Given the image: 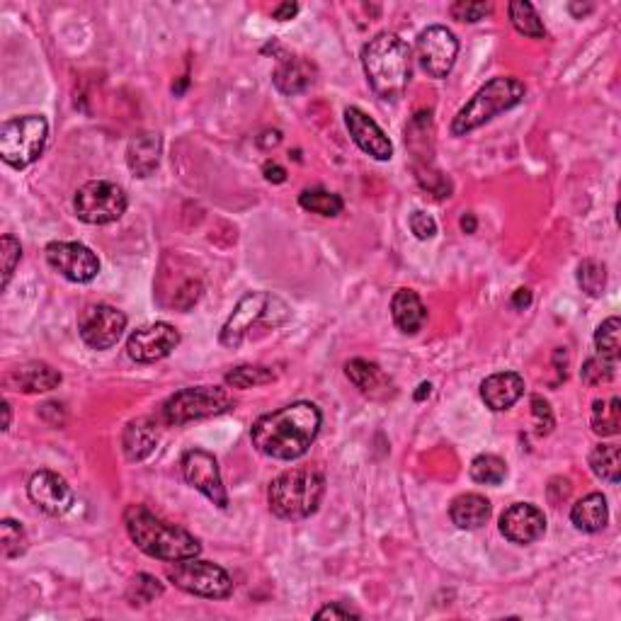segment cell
Instances as JSON below:
<instances>
[{
  "label": "cell",
  "instance_id": "obj_44",
  "mask_svg": "<svg viewBox=\"0 0 621 621\" xmlns=\"http://www.w3.org/2000/svg\"><path fill=\"white\" fill-rule=\"evenodd\" d=\"M262 173H265V180L267 182H275V185H279V182L287 180V170H284L282 165H277L275 161H267L265 168H262Z\"/></svg>",
  "mask_w": 621,
  "mask_h": 621
},
{
  "label": "cell",
  "instance_id": "obj_20",
  "mask_svg": "<svg viewBox=\"0 0 621 621\" xmlns=\"http://www.w3.org/2000/svg\"><path fill=\"white\" fill-rule=\"evenodd\" d=\"M5 384L22 393H47L61 384V374L44 362H27L5 376Z\"/></svg>",
  "mask_w": 621,
  "mask_h": 621
},
{
  "label": "cell",
  "instance_id": "obj_3",
  "mask_svg": "<svg viewBox=\"0 0 621 621\" xmlns=\"http://www.w3.org/2000/svg\"><path fill=\"white\" fill-rule=\"evenodd\" d=\"M124 524L136 549L158 561H185V558H197L202 551L197 537H192L187 529L163 522L146 505H129L124 512Z\"/></svg>",
  "mask_w": 621,
  "mask_h": 621
},
{
  "label": "cell",
  "instance_id": "obj_49",
  "mask_svg": "<svg viewBox=\"0 0 621 621\" xmlns=\"http://www.w3.org/2000/svg\"><path fill=\"white\" fill-rule=\"evenodd\" d=\"M10 420H13V413H10V403L3 401V430H10Z\"/></svg>",
  "mask_w": 621,
  "mask_h": 621
},
{
  "label": "cell",
  "instance_id": "obj_32",
  "mask_svg": "<svg viewBox=\"0 0 621 621\" xmlns=\"http://www.w3.org/2000/svg\"><path fill=\"white\" fill-rule=\"evenodd\" d=\"M299 204H301V209H306V212L326 216V219H333V216L343 214V209H345L340 195H335V192H328V190H304L299 195Z\"/></svg>",
  "mask_w": 621,
  "mask_h": 621
},
{
  "label": "cell",
  "instance_id": "obj_21",
  "mask_svg": "<svg viewBox=\"0 0 621 621\" xmlns=\"http://www.w3.org/2000/svg\"><path fill=\"white\" fill-rule=\"evenodd\" d=\"M161 151H163V139L161 134H153V131H144V134H136L127 146V165L136 178H151L156 173L158 163H161Z\"/></svg>",
  "mask_w": 621,
  "mask_h": 621
},
{
  "label": "cell",
  "instance_id": "obj_17",
  "mask_svg": "<svg viewBox=\"0 0 621 621\" xmlns=\"http://www.w3.org/2000/svg\"><path fill=\"white\" fill-rule=\"evenodd\" d=\"M546 517L537 505L532 503H515L500 515V534L512 544H534L544 537Z\"/></svg>",
  "mask_w": 621,
  "mask_h": 621
},
{
  "label": "cell",
  "instance_id": "obj_28",
  "mask_svg": "<svg viewBox=\"0 0 621 621\" xmlns=\"http://www.w3.org/2000/svg\"><path fill=\"white\" fill-rule=\"evenodd\" d=\"M590 469L597 478L617 486L621 481V454L617 444H597L590 452Z\"/></svg>",
  "mask_w": 621,
  "mask_h": 621
},
{
  "label": "cell",
  "instance_id": "obj_7",
  "mask_svg": "<svg viewBox=\"0 0 621 621\" xmlns=\"http://www.w3.org/2000/svg\"><path fill=\"white\" fill-rule=\"evenodd\" d=\"M49 122L39 115L13 117L0 127V158L15 170L30 168L47 148Z\"/></svg>",
  "mask_w": 621,
  "mask_h": 621
},
{
  "label": "cell",
  "instance_id": "obj_22",
  "mask_svg": "<svg viewBox=\"0 0 621 621\" xmlns=\"http://www.w3.org/2000/svg\"><path fill=\"white\" fill-rule=\"evenodd\" d=\"M158 425L151 418L129 420L122 432V452L129 461H144L158 447Z\"/></svg>",
  "mask_w": 621,
  "mask_h": 621
},
{
  "label": "cell",
  "instance_id": "obj_4",
  "mask_svg": "<svg viewBox=\"0 0 621 621\" xmlns=\"http://www.w3.org/2000/svg\"><path fill=\"white\" fill-rule=\"evenodd\" d=\"M326 495V478L313 469H289L267 488V503L279 520H306L318 510Z\"/></svg>",
  "mask_w": 621,
  "mask_h": 621
},
{
  "label": "cell",
  "instance_id": "obj_15",
  "mask_svg": "<svg viewBox=\"0 0 621 621\" xmlns=\"http://www.w3.org/2000/svg\"><path fill=\"white\" fill-rule=\"evenodd\" d=\"M178 345H180L178 328L161 321L134 330L127 340V355L129 360L139 364H153L173 355V350Z\"/></svg>",
  "mask_w": 621,
  "mask_h": 621
},
{
  "label": "cell",
  "instance_id": "obj_10",
  "mask_svg": "<svg viewBox=\"0 0 621 621\" xmlns=\"http://www.w3.org/2000/svg\"><path fill=\"white\" fill-rule=\"evenodd\" d=\"M127 192L110 180L85 182L73 199L76 216L90 226L115 224L127 212Z\"/></svg>",
  "mask_w": 621,
  "mask_h": 621
},
{
  "label": "cell",
  "instance_id": "obj_39",
  "mask_svg": "<svg viewBox=\"0 0 621 621\" xmlns=\"http://www.w3.org/2000/svg\"><path fill=\"white\" fill-rule=\"evenodd\" d=\"M0 260H3V289H8L15 267L22 260V246L17 238L3 236V241H0Z\"/></svg>",
  "mask_w": 621,
  "mask_h": 621
},
{
  "label": "cell",
  "instance_id": "obj_40",
  "mask_svg": "<svg viewBox=\"0 0 621 621\" xmlns=\"http://www.w3.org/2000/svg\"><path fill=\"white\" fill-rule=\"evenodd\" d=\"M493 5L491 3H471V0H459V3H454L452 8H449V13H452V17L457 22H481L486 20L488 15H491Z\"/></svg>",
  "mask_w": 621,
  "mask_h": 621
},
{
  "label": "cell",
  "instance_id": "obj_41",
  "mask_svg": "<svg viewBox=\"0 0 621 621\" xmlns=\"http://www.w3.org/2000/svg\"><path fill=\"white\" fill-rule=\"evenodd\" d=\"M410 231L415 233V238H418V241H430V238H435L437 224L430 214L413 212L410 214Z\"/></svg>",
  "mask_w": 621,
  "mask_h": 621
},
{
  "label": "cell",
  "instance_id": "obj_38",
  "mask_svg": "<svg viewBox=\"0 0 621 621\" xmlns=\"http://www.w3.org/2000/svg\"><path fill=\"white\" fill-rule=\"evenodd\" d=\"M614 374H617V362L607 360V357H590L588 362L583 364V372H580V376H583V381L588 386H600V384H609V381L614 379Z\"/></svg>",
  "mask_w": 621,
  "mask_h": 621
},
{
  "label": "cell",
  "instance_id": "obj_6",
  "mask_svg": "<svg viewBox=\"0 0 621 621\" xmlns=\"http://www.w3.org/2000/svg\"><path fill=\"white\" fill-rule=\"evenodd\" d=\"M289 318V306L282 299L272 296L270 292H248L236 304V309L229 316V321L221 328V345L224 347H238L243 340L253 333V328L265 326H282Z\"/></svg>",
  "mask_w": 621,
  "mask_h": 621
},
{
  "label": "cell",
  "instance_id": "obj_45",
  "mask_svg": "<svg viewBox=\"0 0 621 621\" xmlns=\"http://www.w3.org/2000/svg\"><path fill=\"white\" fill-rule=\"evenodd\" d=\"M296 13H299V5L282 3V5H277L275 10H272V17H275V20H279V22H287V20H292Z\"/></svg>",
  "mask_w": 621,
  "mask_h": 621
},
{
  "label": "cell",
  "instance_id": "obj_27",
  "mask_svg": "<svg viewBox=\"0 0 621 621\" xmlns=\"http://www.w3.org/2000/svg\"><path fill=\"white\" fill-rule=\"evenodd\" d=\"M272 83L282 95H299L313 83V66L304 59H284L277 66Z\"/></svg>",
  "mask_w": 621,
  "mask_h": 621
},
{
  "label": "cell",
  "instance_id": "obj_42",
  "mask_svg": "<svg viewBox=\"0 0 621 621\" xmlns=\"http://www.w3.org/2000/svg\"><path fill=\"white\" fill-rule=\"evenodd\" d=\"M532 413H534V420H537L539 435L551 432V427H554V413H551V406L541 396L532 398Z\"/></svg>",
  "mask_w": 621,
  "mask_h": 621
},
{
  "label": "cell",
  "instance_id": "obj_34",
  "mask_svg": "<svg viewBox=\"0 0 621 621\" xmlns=\"http://www.w3.org/2000/svg\"><path fill=\"white\" fill-rule=\"evenodd\" d=\"M619 333H621V321H619V318L617 316L607 318V321L595 330L597 355L607 357V360H612V362H619V355H621Z\"/></svg>",
  "mask_w": 621,
  "mask_h": 621
},
{
  "label": "cell",
  "instance_id": "obj_11",
  "mask_svg": "<svg viewBox=\"0 0 621 621\" xmlns=\"http://www.w3.org/2000/svg\"><path fill=\"white\" fill-rule=\"evenodd\" d=\"M459 39L454 37L452 30L442 25H432L418 34L415 42V59L430 78H447L457 64Z\"/></svg>",
  "mask_w": 621,
  "mask_h": 621
},
{
  "label": "cell",
  "instance_id": "obj_14",
  "mask_svg": "<svg viewBox=\"0 0 621 621\" xmlns=\"http://www.w3.org/2000/svg\"><path fill=\"white\" fill-rule=\"evenodd\" d=\"M47 262L51 270L59 272L68 282L88 284L100 275V260L83 243L54 241L47 246Z\"/></svg>",
  "mask_w": 621,
  "mask_h": 621
},
{
  "label": "cell",
  "instance_id": "obj_36",
  "mask_svg": "<svg viewBox=\"0 0 621 621\" xmlns=\"http://www.w3.org/2000/svg\"><path fill=\"white\" fill-rule=\"evenodd\" d=\"M163 595V585L158 583L153 575L148 573H139L134 580H131L129 585V592H127V600L131 602V605H151V602H156L158 597Z\"/></svg>",
  "mask_w": 621,
  "mask_h": 621
},
{
  "label": "cell",
  "instance_id": "obj_1",
  "mask_svg": "<svg viewBox=\"0 0 621 621\" xmlns=\"http://www.w3.org/2000/svg\"><path fill=\"white\" fill-rule=\"evenodd\" d=\"M321 408L311 401H296L275 413L262 415L250 427L253 447L277 461L301 459L321 432Z\"/></svg>",
  "mask_w": 621,
  "mask_h": 621
},
{
  "label": "cell",
  "instance_id": "obj_35",
  "mask_svg": "<svg viewBox=\"0 0 621 621\" xmlns=\"http://www.w3.org/2000/svg\"><path fill=\"white\" fill-rule=\"evenodd\" d=\"M578 284L585 294L597 299L607 287V267L597 260H583L578 265Z\"/></svg>",
  "mask_w": 621,
  "mask_h": 621
},
{
  "label": "cell",
  "instance_id": "obj_9",
  "mask_svg": "<svg viewBox=\"0 0 621 621\" xmlns=\"http://www.w3.org/2000/svg\"><path fill=\"white\" fill-rule=\"evenodd\" d=\"M170 583L175 588L190 592L195 597H207V600H226L233 595L231 575L212 561H197V558H185L175 561L165 568Z\"/></svg>",
  "mask_w": 621,
  "mask_h": 621
},
{
  "label": "cell",
  "instance_id": "obj_16",
  "mask_svg": "<svg viewBox=\"0 0 621 621\" xmlns=\"http://www.w3.org/2000/svg\"><path fill=\"white\" fill-rule=\"evenodd\" d=\"M27 495H30V500L39 507V510L47 512L51 517L66 515V512L73 507V500H76L66 478L49 469L37 471V474L30 478V483H27Z\"/></svg>",
  "mask_w": 621,
  "mask_h": 621
},
{
  "label": "cell",
  "instance_id": "obj_24",
  "mask_svg": "<svg viewBox=\"0 0 621 621\" xmlns=\"http://www.w3.org/2000/svg\"><path fill=\"white\" fill-rule=\"evenodd\" d=\"M391 316L396 328L406 335H415L423 330L427 321V309L413 289H398L391 299Z\"/></svg>",
  "mask_w": 621,
  "mask_h": 621
},
{
  "label": "cell",
  "instance_id": "obj_50",
  "mask_svg": "<svg viewBox=\"0 0 621 621\" xmlns=\"http://www.w3.org/2000/svg\"><path fill=\"white\" fill-rule=\"evenodd\" d=\"M590 10H592V5H585V8H580V5H571L573 15H588Z\"/></svg>",
  "mask_w": 621,
  "mask_h": 621
},
{
  "label": "cell",
  "instance_id": "obj_23",
  "mask_svg": "<svg viewBox=\"0 0 621 621\" xmlns=\"http://www.w3.org/2000/svg\"><path fill=\"white\" fill-rule=\"evenodd\" d=\"M345 374L369 398H389L393 393V381L374 362L350 360L345 364Z\"/></svg>",
  "mask_w": 621,
  "mask_h": 621
},
{
  "label": "cell",
  "instance_id": "obj_25",
  "mask_svg": "<svg viewBox=\"0 0 621 621\" xmlns=\"http://www.w3.org/2000/svg\"><path fill=\"white\" fill-rule=\"evenodd\" d=\"M493 507L491 500L478 493H464L452 500L449 505V517L459 529H481L483 524L491 520Z\"/></svg>",
  "mask_w": 621,
  "mask_h": 621
},
{
  "label": "cell",
  "instance_id": "obj_46",
  "mask_svg": "<svg viewBox=\"0 0 621 621\" xmlns=\"http://www.w3.org/2000/svg\"><path fill=\"white\" fill-rule=\"evenodd\" d=\"M529 304H532V292L529 289H517L515 296H512V306L515 309H527Z\"/></svg>",
  "mask_w": 621,
  "mask_h": 621
},
{
  "label": "cell",
  "instance_id": "obj_43",
  "mask_svg": "<svg viewBox=\"0 0 621 621\" xmlns=\"http://www.w3.org/2000/svg\"><path fill=\"white\" fill-rule=\"evenodd\" d=\"M362 614L357 609L343 605V602H333V605L318 609L316 619H360Z\"/></svg>",
  "mask_w": 621,
  "mask_h": 621
},
{
  "label": "cell",
  "instance_id": "obj_5",
  "mask_svg": "<svg viewBox=\"0 0 621 621\" xmlns=\"http://www.w3.org/2000/svg\"><path fill=\"white\" fill-rule=\"evenodd\" d=\"M524 88L522 81L512 76H498L493 81H488L481 90L466 102L464 107L457 112V117L452 119V134L454 136H466L471 131L483 127V124L491 122L493 117L503 115V112L512 110L524 100Z\"/></svg>",
  "mask_w": 621,
  "mask_h": 621
},
{
  "label": "cell",
  "instance_id": "obj_13",
  "mask_svg": "<svg viewBox=\"0 0 621 621\" xmlns=\"http://www.w3.org/2000/svg\"><path fill=\"white\" fill-rule=\"evenodd\" d=\"M124 330H127V316L110 304L88 306L78 318V333L83 343L93 350L115 347L122 340Z\"/></svg>",
  "mask_w": 621,
  "mask_h": 621
},
{
  "label": "cell",
  "instance_id": "obj_8",
  "mask_svg": "<svg viewBox=\"0 0 621 621\" xmlns=\"http://www.w3.org/2000/svg\"><path fill=\"white\" fill-rule=\"evenodd\" d=\"M236 406L231 391L224 386H190L182 389L163 403V420L168 425H187L197 420L216 418Z\"/></svg>",
  "mask_w": 621,
  "mask_h": 621
},
{
  "label": "cell",
  "instance_id": "obj_48",
  "mask_svg": "<svg viewBox=\"0 0 621 621\" xmlns=\"http://www.w3.org/2000/svg\"><path fill=\"white\" fill-rule=\"evenodd\" d=\"M430 393H432V384H427L425 381V384H420L418 391H415V401H423V398L430 396Z\"/></svg>",
  "mask_w": 621,
  "mask_h": 621
},
{
  "label": "cell",
  "instance_id": "obj_30",
  "mask_svg": "<svg viewBox=\"0 0 621 621\" xmlns=\"http://www.w3.org/2000/svg\"><path fill=\"white\" fill-rule=\"evenodd\" d=\"M507 13H510L512 27H515V30L520 34H524V37H529V39H544L546 37L544 22H541V17H539L537 10H534L532 3L515 0V3H510Z\"/></svg>",
  "mask_w": 621,
  "mask_h": 621
},
{
  "label": "cell",
  "instance_id": "obj_47",
  "mask_svg": "<svg viewBox=\"0 0 621 621\" xmlns=\"http://www.w3.org/2000/svg\"><path fill=\"white\" fill-rule=\"evenodd\" d=\"M461 231H464V233H474L476 231V216L471 214V212L461 216Z\"/></svg>",
  "mask_w": 621,
  "mask_h": 621
},
{
  "label": "cell",
  "instance_id": "obj_18",
  "mask_svg": "<svg viewBox=\"0 0 621 621\" xmlns=\"http://www.w3.org/2000/svg\"><path fill=\"white\" fill-rule=\"evenodd\" d=\"M345 124L352 141H355L367 156H372L374 161H391L393 144L389 141V136H386V131L381 129L367 112H362L360 107H347Z\"/></svg>",
  "mask_w": 621,
  "mask_h": 621
},
{
  "label": "cell",
  "instance_id": "obj_37",
  "mask_svg": "<svg viewBox=\"0 0 621 621\" xmlns=\"http://www.w3.org/2000/svg\"><path fill=\"white\" fill-rule=\"evenodd\" d=\"M0 549L5 558H17L27 551V534L25 527L15 520L0 522Z\"/></svg>",
  "mask_w": 621,
  "mask_h": 621
},
{
  "label": "cell",
  "instance_id": "obj_26",
  "mask_svg": "<svg viewBox=\"0 0 621 621\" xmlns=\"http://www.w3.org/2000/svg\"><path fill=\"white\" fill-rule=\"evenodd\" d=\"M571 522L575 529L585 534H597L607 527L609 522V505L602 493H590L580 498L571 510Z\"/></svg>",
  "mask_w": 621,
  "mask_h": 621
},
{
  "label": "cell",
  "instance_id": "obj_19",
  "mask_svg": "<svg viewBox=\"0 0 621 621\" xmlns=\"http://www.w3.org/2000/svg\"><path fill=\"white\" fill-rule=\"evenodd\" d=\"M524 396V379L517 372H498L481 381V398L495 413L510 410Z\"/></svg>",
  "mask_w": 621,
  "mask_h": 621
},
{
  "label": "cell",
  "instance_id": "obj_12",
  "mask_svg": "<svg viewBox=\"0 0 621 621\" xmlns=\"http://www.w3.org/2000/svg\"><path fill=\"white\" fill-rule=\"evenodd\" d=\"M180 469L187 486L195 488L221 510L229 507V493H226L224 481H221L219 461H216L214 454L204 452V449H190V452L182 454Z\"/></svg>",
  "mask_w": 621,
  "mask_h": 621
},
{
  "label": "cell",
  "instance_id": "obj_2",
  "mask_svg": "<svg viewBox=\"0 0 621 621\" xmlns=\"http://www.w3.org/2000/svg\"><path fill=\"white\" fill-rule=\"evenodd\" d=\"M362 68L381 100H401L413 78V54L398 34L381 32L364 44Z\"/></svg>",
  "mask_w": 621,
  "mask_h": 621
},
{
  "label": "cell",
  "instance_id": "obj_29",
  "mask_svg": "<svg viewBox=\"0 0 621 621\" xmlns=\"http://www.w3.org/2000/svg\"><path fill=\"white\" fill-rule=\"evenodd\" d=\"M592 432L600 437L619 435L621 430V403L617 396L609 401H595L592 403V418H590Z\"/></svg>",
  "mask_w": 621,
  "mask_h": 621
},
{
  "label": "cell",
  "instance_id": "obj_33",
  "mask_svg": "<svg viewBox=\"0 0 621 621\" xmlns=\"http://www.w3.org/2000/svg\"><path fill=\"white\" fill-rule=\"evenodd\" d=\"M469 476L481 486H500L507 476V464L495 454H481L471 461Z\"/></svg>",
  "mask_w": 621,
  "mask_h": 621
},
{
  "label": "cell",
  "instance_id": "obj_31",
  "mask_svg": "<svg viewBox=\"0 0 621 621\" xmlns=\"http://www.w3.org/2000/svg\"><path fill=\"white\" fill-rule=\"evenodd\" d=\"M275 379L277 374L270 367H262V364H241V367H233L224 376L226 386H231V389H255V386L272 384Z\"/></svg>",
  "mask_w": 621,
  "mask_h": 621
}]
</instances>
